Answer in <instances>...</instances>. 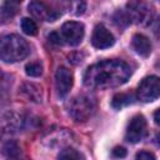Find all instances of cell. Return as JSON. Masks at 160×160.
<instances>
[{"mask_svg":"<svg viewBox=\"0 0 160 160\" xmlns=\"http://www.w3.org/2000/svg\"><path fill=\"white\" fill-rule=\"evenodd\" d=\"M131 75L130 66L122 60H104L88 68L84 84L90 89H109L125 84Z\"/></svg>","mask_w":160,"mask_h":160,"instance_id":"1","label":"cell"},{"mask_svg":"<svg viewBox=\"0 0 160 160\" xmlns=\"http://www.w3.org/2000/svg\"><path fill=\"white\" fill-rule=\"evenodd\" d=\"M30 52V46L25 39L19 35H5L0 42V56L5 62H16L24 60Z\"/></svg>","mask_w":160,"mask_h":160,"instance_id":"2","label":"cell"},{"mask_svg":"<svg viewBox=\"0 0 160 160\" xmlns=\"http://www.w3.org/2000/svg\"><path fill=\"white\" fill-rule=\"evenodd\" d=\"M69 115L75 120V121H86L89 118L92 116L96 109L95 100L90 98L89 95L81 94L75 98H72L68 105H66Z\"/></svg>","mask_w":160,"mask_h":160,"instance_id":"3","label":"cell"},{"mask_svg":"<svg viewBox=\"0 0 160 160\" xmlns=\"http://www.w3.org/2000/svg\"><path fill=\"white\" fill-rule=\"evenodd\" d=\"M126 14L131 22L146 26L152 21L154 11L144 0H131L126 6Z\"/></svg>","mask_w":160,"mask_h":160,"instance_id":"4","label":"cell"},{"mask_svg":"<svg viewBox=\"0 0 160 160\" xmlns=\"http://www.w3.org/2000/svg\"><path fill=\"white\" fill-rule=\"evenodd\" d=\"M160 96V78L155 75L146 76L141 80L136 90L138 100L142 102H151Z\"/></svg>","mask_w":160,"mask_h":160,"instance_id":"5","label":"cell"},{"mask_svg":"<svg viewBox=\"0 0 160 160\" xmlns=\"http://www.w3.org/2000/svg\"><path fill=\"white\" fill-rule=\"evenodd\" d=\"M60 34H61L62 40L66 44H69L71 46H76L84 39L85 28L79 21H66L62 24Z\"/></svg>","mask_w":160,"mask_h":160,"instance_id":"6","label":"cell"},{"mask_svg":"<svg viewBox=\"0 0 160 160\" xmlns=\"http://www.w3.org/2000/svg\"><path fill=\"white\" fill-rule=\"evenodd\" d=\"M146 134H148V124L145 118L140 114L132 116L126 128L125 139L131 144H136L141 141L146 136Z\"/></svg>","mask_w":160,"mask_h":160,"instance_id":"7","label":"cell"},{"mask_svg":"<svg viewBox=\"0 0 160 160\" xmlns=\"http://www.w3.org/2000/svg\"><path fill=\"white\" fill-rule=\"evenodd\" d=\"M72 84H74L72 72L68 68L60 66L56 70V74H55V88H56V91H58L59 96H61V98L66 96L70 92V90L72 88Z\"/></svg>","mask_w":160,"mask_h":160,"instance_id":"8","label":"cell"},{"mask_svg":"<svg viewBox=\"0 0 160 160\" xmlns=\"http://www.w3.org/2000/svg\"><path fill=\"white\" fill-rule=\"evenodd\" d=\"M115 42V38L114 35L102 25L99 24L95 26L92 35H91V44L94 45V48L96 49H108L110 46H112Z\"/></svg>","mask_w":160,"mask_h":160,"instance_id":"9","label":"cell"},{"mask_svg":"<svg viewBox=\"0 0 160 160\" xmlns=\"http://www.w3.org/2000/svg\"><path fill=\"white\" fill-rule=\"evenodd\" d=\"M29 12L31 14L32 18L38 20H46V21H54L56 18L52 16V11L41 1L39 0H32L29 6H28Z\"/></svg>","mask_w":160,"mask_h":160,"instance_id":"10","label":"cell"},{"mask_svg":"<svg viewBox=\"0 0 160 160\" xmlns=\"http://www.w3.org/2000/svg\"><path fill=\"white\" fill-rule=\"evenodd\" d=\"M131 45L135 52L142 58H148L151 54V42L142 34H135L131 39Z\"/></svg>","mask_w":160,"mask_h":160,"instance_id":"11","label":"cell"},{"mask_svg":"<svg viewBox=\"0 0 160 160\" xmlns=\"http://www.w3.org/2000/svg\"><path fill=\"white\" fill-rule=\"evenodd\" d=\"M22 92L28 96V99H30L31 101H35V102H41V99H42V91H41V88L36 84H32V82H25L21 88Z\"/></svg>","mask_w":160,"mask_h":160,"instance_id":"12","label":"cell"},{"mask_svg":"<svg viewBox=\"0 0 160 160\" xmlns=\"http://www.w3.org/2000/svg\"><path fill=\"white\" fill-rule=\"evenodd\" d=\"M22 120L21 116L16 115L15 112H8L2 116V129L4 131H15L20 128Z\"/></svg>","mask_w":160,"mask_h":160,"instance_id":"13","label":"cell"},{"mask_svg":"<svg viewBox=\"0 0 160 160\" xmlns=\"http://www.w3.org/2000/svg\"><path fill=\"white\" fill-rule=\"evenodd\" d=\"M135 100V96L131 95V94H126V92H120V94H116L114 98H112V101H111V105L114 109L116 110H120L121 108L124 106H128V105H131Z\"/></svg>","mask_w":160,"mask_h":160,"instance_id":"14","label":"cell"},{"mask_svg":"<svg viewBox=\"0 0 160 160\" xmlns=\"http://www.w3.org/2000/svg\"><path fill=\"white\" fill-rule=\"evenodd\" d=\"M20 26H21V30L29 36H35L38 34V25L30 18H22L21 22H20Z\"/></svg>","mask_w":160,"mask_h":160,"instance_id":"15","label":"cell"},{"mask_svg":"<svg viewBox=\"0 0 160 160\" xmlns=\"http://www.w3.org/2000/svg\"><path fill=\"white\" fill-rule=\"evenodd\" d=\"M25 72H26L28 76L39 78V76L42 74V65H41L39 61L29 62V64H26V66H25Z\"/></svg>","mask_w":160,"mask_h":160,"instance_id":"16","label":"cell"},{"mask_svg":"<svg viewBox=\"0 0 160 160\" xmlns=\"http://www.w3.org/2000/svg\"><path fill=\"white\" fill-rule=\"evenodd\" d=\"M2 151H4V154H5L6 156H9V158H16V156L19 155V152H20V148L18 146V144H16L15 141L10 140V141H6V142L4 144Z\"/></svg>","mask_w":160,"mask_h":160,"instance_id":"17","label":"cell"},{"mask_svg":"<svg viewBox=\"0 0 160 160\" xmlns=\"http://www.w3.org/2000/svg\"><path fill=\"white\" fill-rule=\"evenodd\" d=\"M59 159H84V155H81L78 150L72 149V148H68V149H64L59 155H58Z\"/></svg>","mask_w":160,"mask_h":160,"instance_id":"18","label":"cell"},{"mask_svg":"<svg viewBox=\"0 0 160 160\" xmlns=\"http://www.w3.org/2000/svg\"><path fill=\"white\" fill-rule=\"evenodd\" d=\"M114 20L119 26H128L131 22L125 10H118L114 15Z\"/></svg>","mask_w":160,"mask_h":160,"instance_id":"19","label":"cell"},{"mask_svg":"<svg viewBox=\"0 0 160 160\" xmlns=\"http://www.w3.org/2000/svg\"><path fill=\"white\" fill-rule=\"evenodd\" d=\"M15 2H12L11 0H8L2 4V10H1V14L4 18H10L12 16L15 12H16V8L14 6Z\"/></svg>","mask_w":160,"mask_h":160,"instance_id":"20","label":"cell"},{"mask_svg":"<svg viewBox=\"0 0 160 160\" xmlns=\"http://www.w3.org/2000/svg\"><path fill=\"white\" fill-rule=\"evenodd\" d=\"M72 10H75L72 14L75 15H81L85 10V2L82 0H74V4H72Z\"/></svg>","mask_w":160,"mask_h":160,"instance_id":"21","label":"cell"},{"mask_svg":"<svg viewBox=\"0 0 160 160\" xmlns=\"http://www.w3.org/2000/svg\"><path fill=\"white\" fill-rule=\"evenodd\" d=\"M135 158L140 159V160H155V155L150 151H146V150H142V151L138 152Z\"/></svg>","mask_w":160,"mask_h":160,"instance_id":"22","label":"cell"},{"mask_svg":"<svg viewBox=\"0 0 160 160\" xmlns=\"http://www.w3.org/2000/svg\"><path fill=\"white\" fill-rule=\"evenodd\" d=\"M112 156L114 158H125L126 156V149L122 146H115L112 149Z\"/></svg>","mask_w":160,"mask_h":160,"instance_id":"23","label":"cell"},{"mask_svg":"<svg viewBox=\"0 0 160 160\" xmlns=\"http://www.w3.org/2000/svg\"><path fill=\"white\" fill-rule=\"evenodd\" d=\"M49 41H51V42H54V44H58V45H60V44H62V38H61V35L60 34H58V32H51L49 36Z\"/></svg>","mask_w":160,"mask_h":160,"instance_id":"24","label":"cell"},{"mask_svg":"<svg viewBox=\"0 0 160 160\" xmlns=\"http://www.w3.org/2000/svg\"><path fill=\"white\" fill-rule=\"evenodd\" d=\"M154 120H155V122L160 126V109H158V110L155 111V114H154Z\"/></svg>","mask_w":160,"mask_h":160,"instance_id":"25","label":"cell"},{"mask_svg":"<svg viewBox=\"0 0 160 160\" xmlns=\"http://www.w3.org/2000/svg\"><path fill=\"white\" fill-rule=\"evenodd\" d=\"M12 2H15V4H20V2H22L24 0H11Z\"/></svg>","mask_w":160,"mask_h":160,"instance_id":"26","label":"cell"}]
</instances>
